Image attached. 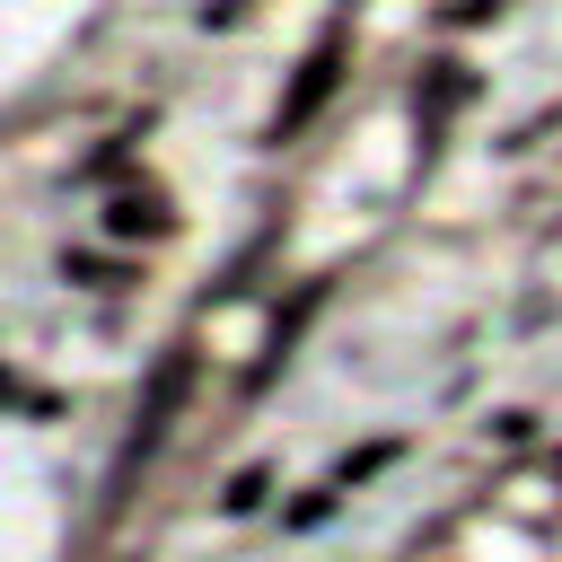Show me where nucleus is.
I'll return each instance as SVG.
<instances>
[{"instance_id":"nucleus-7","label":"nucleus","mask_w":562,"mask_h":562,"mask_svg":"<svg viewBox=\"0 0 562 562\" xmlns=\"http://www.w3.org/2000/svg\"><path fill=\"white\" fill-rule=\"evenodd\" d=\"M483 439H492V448H527V439H536V413H527V404H518V413H492Z\"/></svg>"},{"instance_id":"nucleus-2","label":"nucleus","mask_w":562,"mask_h":562,"mask_svg":"<svg viewBox=\"0 0 562 562\" xmlns=\"http://www.w3.org/2000/svg\"><path fill=\"white\" fill-rule=\"evenodd\" d=\"M97 228L114 237V246H158V237H176V202H167V184H114L105 193V211H97Z\"/></svg>"},{"instance_id":"nucleus-3","label":"nucleus","mask_w":562,"mask_h":562,"mask_svg":"<svg viewBox=\"0 0 562 562\" xmlns=\"http://www.w3.org/2000/svg\"><path fill=\"white\" fill-rule=\"evenodd\" d=\"M184 386H193V351H167V360H158V378H149V404H140V430H132V457H149V448L167 439V422H176V404H184Z\"/></svg>"},{"instance_id":"nucleus-8","label":"nucleus","mask_w":562,"mask_h":562,"mask_svg":"<svg viewBox=\"0 0 562 562\" xmlns=\"http://www.w3.org/2000/svg\"><path fill=\"white\" fill-rule=\"evenodd\" d=\"M509 0H448V26H483V18H501Z\"/></svg>"},{"instance_id":"nucleus-9","label":"nucleus","mask_w":562,"mask_h":562,"mask_svg":"<svg viewBox=\"0 0 562 562\" xmlns=\"http://www.w3.org/2000/svg\"><path fill=\"white\" fill-rule=\"evenodd\" d=\"M325 509H334V483H325V492H307V501H299V509H290V527H316V518H325Z\"/></svg>"},{"instance_id":"nucleus-4","label":"nucleus","mask_w":562,"mask_h":562,"mask_svg":"<svg viewBox=\"0 0 562 562\" xmlns=\"http://www.w3.org/2000/svg\"><path fill=\"white\" fill-rule=\"evenodd\" d=\"M61 281H70V290H97V299H114V290H132V281H140V263H123V255H97V246H70V255H61Z\"/></svg>"},{"instance_id":"nucleus-5","label":"nucleus","mask_w":562,"mask_h":562,"mask_svg":"<svg viewBox=\"0 0 562 562\" xmlns=\"http://www.w3.org/2000/svg\"><path fill=\"white\" fill-rule=\"evenodd\" d=\"M465 97H474V70H465V61H430V79L413 88V114H430V123H439V114H457Z\"/></svg>"},{"instance_id":"nucleus-10","label":"nucleus","mask_w":562,"mask_h":562,"mask_svg":"<svg viewBox=\"0 0 562 562\" xmlns=\"http://www.w3.org/2000/svg\"><path fill=\"white\" fill-rule=\"evenodd\" d=\"M9 395H18V378H9V369H0V404H9Z\"/></svg>"},{"instance_id":"nucleus-6","label":"nucleus","mask_w":562,"mask_h":562,"mask_svg":"<svg viewBox=\"0 0 562 562\" xmlns=\"http://www.w3.org/2000/svg\"><path fill=\"white\" fill-rule=\"evenodd\" d=\"M263 492H272V465H237V474H228V492H220V518L263 509Z\"/></svg>"},{"instance_id":"nucleus-1","label":"nucleus","mask_w":562,"mask_h":562,"mask_svg":"<svg viewBox=\"0 0 562 562\" xmlns=\"http://www.w3.org/2000/svg\"><path fill=\"white\" fill-rule=\"evenodd\" d=\"M342 61H351V26H325V35H316V53L299 61L290 97L272 105V149H281V140H299V132H307V123L325 114V97L342 88Z\"/></svg>"}]
</instances>
